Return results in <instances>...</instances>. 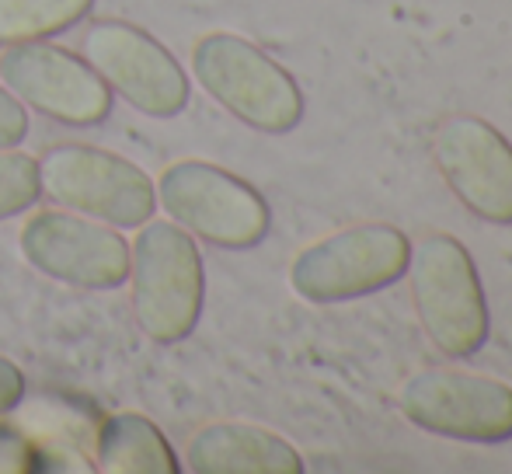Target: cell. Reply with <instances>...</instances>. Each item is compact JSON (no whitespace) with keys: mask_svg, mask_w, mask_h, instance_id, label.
I'll return each instance as SVG.
<instances>
[{"mask_svg":"<svg viewBox=\"0 0 512 474\" xmlns=\"http://www.w3.org/2000/svg\"><path fill=\"white\" fill-rule=\"evenodd\" d=\"M129 297L143 335L161 346L189 339L203 314V255L196 237L175 220H154L136 227L129 244Z\"/></svg>","mask_w":512,"mask_h":474,"instance_id":"1","label":"cell"},{"mask_svg":"<svg viewBox=\"0 0 512 474\" xmlns=\"http://www.w3.org/2000/svg\"><path fill=\"white\" fill-rule=\"evenodd\" d=\"M192 74L216 105L258 133H290L304 119L300 84L244 35H203L192 46Z\"/></svg>","mask_w":512,"mask_h":474,"instance_id":"2","label":"cell"},{"mask_svg":"<svg viewBox=\"0 0 512 474\" xmlns=\"http://www.w3.org/2000/svg\"><path fill=\"white\" fill-rule=\"evenodd\" d=\"M411 297L425 335L453 359L474 356L488 339V300L471 251L453 234H429L411 248Z\"/></svg>","mask_w":512,"mask_h":474,"instance_id":"3","label":"cell"},{"mask_svg":"<svg viewBox=\"0 0 512 474\" xmlns=\"http://www.w3.org/2000/svg\"><path fill=\"white\" fill-rule=\"evenodd\" d=\"M157 203L182 231L216 248L244 251L269 234L265 196L234 171L209 161H175L154 182Z\"/></svg>","mask_w":512,"mask_h":474,"instance_id":"4","label":"cell"},{"mask_svg":"<svg viewBox=\"0 0 512 474\" xmlns=\"http://www.w3.org/2000/svg\"><path fill=\"white\" fill-rule=\"evenodd\" d=\"M42 192L63 210L136 231L157 210L154 178L140 164L88 143H56L39 157Z\"/></svg>","mask_w":512,"mask_h":474,"instance_id":"5","label":"cell"},{"mask_svg":"<svg viewBox=\"0 0 512 474\" xmlns=\"http://www.w3.org/2000/svg\"><path fill=\"white\" fill-rule=\"evenodd\" d=\"M411 244L391 224H356L307 244L290 265V286L310 304H342L387 290L408 272Z\"/></svg>","mask_w":512,"mask_h":474,"instance_id":"6","label":"cell"},{"mask_svg":"<svg viewBox=\"0 0 512 474\" xmlns=\"http://www.w3.org/2000/svg\"><path fill=\"white\" fill-rule=\"evenodd\" d=\"M81 56L112 95L143 116L171 119L185 112L192 98L189 74L175 53L129 21H91L81 39Z\"/></svg>","mask_w":512,"mask_h":474,"instance_id":"7","label":"cell"},{"mask_svg":"<svg viewBox=\"0 0 512 474\" xmlns=\"http://www.w3.org/2000/svg\"><path fill=\"white\" fill-rule=\"evenodd\" d=\"M408 422L436 436L467 443L512 440V387L464 370H422L398 391Z\"/></svg>","mask_w":512,"mask_h":474,"instance_id":"8","label":"cell"},{"mask_svg":"<svg viewBox=\"0 0 512 474\" xmlns=\"http://www.w3.org/2000/svg\"><path fill=\"white\" fill-rule=\"evenodd\" d=\"M21 255L32 269L77 290H112L126 283L129 241L119 227L74 210H39L21 227Z\"/></svg>","mask_w":512,"mask_h":474,"instance_id":"9","label":"cell"},{"mask_svg":"<svg viewBox=\"0 0 512 474\" xmlns=\"http://www.w3.org/2000/svg\"><path fill=\"white\" fill-rule=\"evenodd\" d=\"M0 81L25 105L67 126H98L112 112V91L88 60L49 42H18L0 53Z\"/></svg>","mask_w":512,"mask_h":474,"instance_id":"10","label":"cell"},{"mask_svg":"<svg viewBox=\"0 0 512 474\" xmlns=\"http://www.w3.org/2000/svg\"><path fill=\"white\" fill-rule=\"evenodd\" d=\"M436 161L450 192L485 224H512V143L492 122L453 116L432 136Z\"/></svg>","mask_w":512,"mask_h":474,"instance_id":"11","label":"cell"},{"mask_svg":"<svg viewBox=\"0 0 512 474\" xmlns=\"http://www.w3.org/2000/svg\"><path fill=\"white\" fill-rule=\"evenodd\" d=\"M185 468L196 474H300L304 457L262 426L213 422L189 440Z\"/></svg>","mask_w":512,"mask_h":474,"instance_id":"12","label":"cell"},{"mask_svg":"<svg viewBox=\"0 0 512 474\" xmlns=\"http://www.w3.org/2000/svg\"><path fill=\"white\" fill-rule=\"evenodd\" d=\"M95 468L105 474H175L178 461L171 443L140 412H115L95 429Z\"/></svg>","mask_w":512,"mask_h":474,"instance_id":"13","label":"cell"},{"mask_svg":"<svg viewBox=\"0 0 512 474\" xmlns=\"http://www.w3.org/2000/svg\"><path fill=\"white\" fill-rule=\"evenodd\" d=\"M95 0H0V46L39 42L67 32Z\"/></svg>","mask_w":512,"mask_h":474,"instance_id":"14","label":"cell"},{"mask_svg":"<svg viewBox=\"0 0 512 474\" xmlns=\"http://www.w3.org/2000/svg\"><path fill=\"white\" fill-rule=\"evenodd\" d=\"M21 429H25L28 436H35V440H42L49 450H60V454L63 450H74V454H81L84 461H88L91 447H95L98 426H88L84 415H77L74 408L53 401V405L28 408V412L21 415Z\"/></svg>","mask_w":512,"mask_h":474,"instance_id":"15","label":"cell"},{"mask_svg":"<svg viewBox=\"0 0 512 474\" xmlns=\"http://www.w3.org/2000/svg\"><path fill=\"white\" fill-rule=\"evenodd\" d=\"M39 196V161L32 154H21L18 147L0 150V220H11L18 213L32 210Z\"/></svg>","mask_w":512,"mask_h":474,"instance_id":"16","label":"cell"},{"mask_svg":"<svg viewBox=\"0 0 512 474\" xmlns=\"http://www.w3.org/2000/svg\"><path fill=\"white\" fill-rule=\"evenodd\" d=\"M25 136H28V105L7 84H0V150L21 147Z\"/></svg>","mask_w":512,"mask_h":474,"instance_id":"17","label":"cell"},{"mask_svg":"<svg viewBox=\"0 0 512 474\" xmlns=\"http://www.w3.org/2000/svg\"><path fill=\"white\" fill-rule=\"evenodd\" d=\"M25 401V373L18 363L0 356V415L14 412Z\"/></svg>","mask_w":512,"mask_h":474,"instance_id":"18","label":"cell"}]
</instances>
